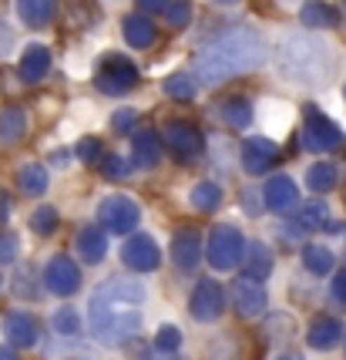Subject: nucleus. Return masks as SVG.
<instances>
[{
    "mask_svg": "<svg viewBox=\"0 0 346 360\" xmlns=\"http://www.w3.org/2000/svg\"><path fill=\"white\" fill-rule=\"evenodd\" d=\"M262 61H266V37L249 24H239V27H225L222 34H215L199 51L195 78L202 84H222L236 75L255 71Z\"/></svg>",
    "mask_w": 346,
    "mask_h": 360,
    "instance_id": "1",
    "label": "nucleus"
},
{
    "mask_svg": "<svg viewBox=\"0 0 346 360\" xmlns=\"http://www.w3.org/2000/svg\"><path fill=\"white\" fill-rule=\"evenodd\" d=\"M276 68L293 84L323 88L333 81V51L326 41H319L313 34H296V37H286L279 44Z\"/></svg>",
    "mask_w": 346,
    "mask_h": 360,
    "instance_id": "2",
    "label": "nucleus"
},
{
    "mask_svg": "<svg viewBox=\"0 0 346 360\" xmlns=\"http://www.w3.org/2000/svg\"><path fill=\"white\" fill-rule=\"evenodd\" d=\"M88 314H91V330H95V337L108 347L125 344L128 337H135V333L142 330V316L135 314V310L128 314V307H111V303H101V300L91 297Z\"/></svg>",
    "mask_w": 346,
    "mask_h": 360,
    "instance_id": "3",
    "label": "nucleus"
},
{
    "mask_svg": "<svg viewBox=\"0 0 346 360\" xmlns=\"http://www.w3.org/2000/svg\"><path fill=\"white\" fill-rule=\"evenodd\" d=\"M205 256H208V266L225 273V269H236L242 259H246V236L239 233L236 226L222 222L208 233V246H205Z\"/></svg>",
    "mask_w": 346,
    "mask_h": 360,
    "instance_id": "4",
    "label": "nucleus"
},
{
    "mask_svg": "<svg viewBox=\"0 0 346 360\" xmlns=\"http://www.w3.org/2000/svg\"><path fill=\"white\" fill-rule=\"evenodd\" d=\"M95 88L101 94H111V98H118V94H128L131 88H138V68L121 58V54H105L101 61H98V71H95Z\"/></svg>",
    "mask_w": 346,
    "mask_h": 360,
    "instance_id": "5",
    "label": "nucleus"
},
{
    "mask_svg": "<svg viewBox=\"0 0 346 360\" xmlns=\"http://www.w3.org/2000/svg\"><path fill=\"white\" fill-rule=\"evenodd\" d=\"M138 222H142V209H138L135 199H128V195H108L105 202L98 205V226H101L105 233L128 236L138 229Z\"/></svg>",
    "mask_w": 346,
    "mask_h": 360,
    "instance_id": "6",
    "label": "nucleus"
},
{
    "mask_svg": "<svg viewBox=\"0 0 346 360\" xmlns=\"http://www.w3.org/2000/svg\"><path fill=\"white\" fill-rule=\"evenodd\" d=\"M302 118H306V125H302L306 148H313V152H333V148L343 145V131H340V125L330 122V118L323 115V108L306 105V108H302Z\"/></svg>",
    "mask_w": 346,
    "mask_h": 360,
    "instance_id": "7",
    "label": "nucleus"
},
{
    "mask_svg": "<svg viewBox=\"0 0 346 360\" xmlns=\"http://www.w3.org/2000/svg\"><path fill=\"white\" fill-rule=\"evenodd\" d=\"M95 300L101 303H111V307H142L145 300H148V290H145L142 280H128V276H111L98 286Z\"/></svg>",
    "mask_w": 346,
    "mask_h": 360,
    "instance_id": "8",
    "label": "nucleus"
},
{
    "mask_svg": "<svg viewBox=\"0 0 346 360\" xmlns=\"http://www.w3.org/2000/svg\"><path fill=\"white\" fill-rule=\"evenodd\" d=\"M189 310L195 320H219L225 314V290H222L215 280H199L195 290H192V300H189Z\"/></svg>",
    "mask_w": 346,
    "mask_h": 360,
    "instance_id": "9",
    "label": "nucleus"
},
{
    "mask_svg": "<svg viewBox=\"0 0 346 360\" xmlns=\"http://www.w3.org/2000/svg\"><path fill=\"white\" fill-rule=\"evenodd\" d=\"M44 286L54 297H74L81 290V269L74 266L71 256H54L44 266Z\"/></svg>",
    "mask_w": 346,
    "mask_h": 360,
    "instance_id": "10",
    "label": "nucleus"
},
{
    "mask_svg": "<svg viewBox=\"0 0 346 360\" xmlns=\"http://www.w3.org/2000/svg\"><path fill=\"white\" fill-rule=\"evenodd\" d=\"M121 263L135 273H152L161 263V250L152 236H128V243L121 246Z\"/></svg>",
    "mask_w": 346,
    "mask_h": 360,
    "instance_id": "11",
    "label": "nucleus"
},
{
    "mask_svg": "<svg viewBox=\"0 0 346 360\" xmlns=\"http://www.w3.org/2000/svg\"><path fill=\"white\" fill-rule=\"evenodd\" d=\"M279 162V145L272 139H249L242 145V169L249 175H262Z\"/></svg>",
    "mask_w": 346,
    "mask_h": 360,
    "instance_id": "12",
    "label": "nucleus"
},
{
    "mask_svg": "<svg viewBox=\"0 0 346 360\" xmlns=\"http://www.w3.org/2000/svg\"><path fill=\"white\" fill-rule=\"evenodd\" d=\"M232 300H236V310L242 316H259V314H266L269 293L262 283L249 280V276H239V280L232 283Z\"/></svg>",
    "mask_w": 346,
    "mask_h": 360,
    "instance_id": "13",
    "label": "nucleus"
},
{
    "mask_svg": "<svg viewBox=\"0 0 346 360\" xmlns=\"http://www.w3.org/2000/svg\"><path fill=\"white\" fill-rule=\"evenodd\" d=\"M202 233L199 229H192V226H185V229H178V233L172 236V259L178 269H195L199 266V259H202Z\"/></svg>",
    "mask_w": 346,
    "mask_h": 360,
    "instance_id": "14",
    "label": "nucleus"
},
{
    "mask_svg": "<svg viewBox=\"0 0 346 360\" xmlns=\"http://www.w3.org/2000/svg\"><path fill=\"white\" fill-rule=\"evenodd\" d=\"M262 202H266V209H272V212L286 216L289 209H296V205H299L296 182H293L289 175H272V179L266 182V188H262Z\"/></svg>",
    "mask_w": 346,
    "mask_h": 360,
    "instance_id": "15",
    "label": "nucleus"
},
{
    "mask_svg": "<svg viewBox=\"0 0 346 360\" xmlns=\"http://www.w3.org/2000/svg\"><path fill=\"white\" fill-rule=\"evenodd\" d=\"M165 145H168L178 158H195L202 152V135H199V128L189 125V122H168V125H165Z\"/></svg>",
    "mask_w": 346,
    "mask_h": 360,
    "instance_id": "16",
    "label": "nucleus"
},
{
    "mask_svg": "<svg viewBox=\"0 0 346 360\" xmlns=\"http://www.w3.org/2000/svg\"><path fill=\"white\" fill-rule=\"evenodd\" d=\"M4 337L7 344L24 350V347H34L37 344V320H34L27 310H11L4 314Z\"/></svg>",
    "mask_w": 346,
    "mask_h": 360,
    "instance_id": "17",
    "label": "nucleus"
},
{
    "mask_svg": "<svg viewBox=\"0 0 346 360\" xmlns=\"http://www.w3.org/2000/svg\"><path fill=\"white\" fill-rule=\"evenodd\" d=\"M17 7V17L27 24V27H48L58 20V11H61V4L58 0H14Z\"/></svg>",
    "mask_w": 346,
    "mask_h": 360,
    "instance_id": "18",
    "label": "nucleus"
},
{
    "mask_svg": "<svg viewBox=\"0 0 346 360\" xmlns=\"http://www.w3.org/2000/svg\"><path fill=\"white\" fill-rule=\"evenodd\" d=\"M20 78L27 81V84H37V81L48 78L51 71V51L44 44H31L24 47V54H20Z\"/></svg>",
    "mask_w": 346,
    "mask_h": 360,
    "instance_id": "19",
    "label": "nucleus"
},
{
    "mask_svg": "<svg viewBox=\"0 0 346 360\" xmlns=\"http://www.w3.org/2000/svg\"><path fill=\"white\" fill-rule=\"evenodd\" d=\"M343 340V323L336 316H316L310 323V333H306V344L313 350H333V347Z\"/></svg>",
    "mask_w": 346,
    "mask_h": 360,
    "instance_id": "20",
    "label": "nucleus"
},
{
    "mask_svg": "<svg viewBox=\"0 0 346 360\" xmlns=\"http://www.w3.org/2000/svg\"><path fill=\"white\" fill-rule=\"evenodd\" d=\"M131 162H135L138 169H155L158 162H161V135H155V131H138V135L131 139Z\"/></svg>",
    "mask_w": 346,
    "mask_h": 360,
    "instance_id": "21",
    "label": "nucleus"
},
{
    "mask_svg": "<svg viewBox=\"0 0 346 360\" xmlns=\"http://www.w3.org/2000/svg\"><path fill=\"white\" fill-rule=\"evenodd\" d=\"M121 34H125L128 47H138V51L152 47L155 44V37H158L155 24H152L145 14H128L125 20H121Z\"/></svg>",
    "mask_w": 346,
    "mask_h": 360,
    "instance_id": "22",
    "label": "nucleus"
},
{
    "mask_svg": "<svg viewBox=\"0 0 346 360\" xmlns=\"http://www.w3.org/2000/svg\"><path fill=\"white\" fill-rule=\"evenodd\" d=\"M78 252L84 263H101L108 256V236L101 233V226H84L78 233Z\"/></svg>",
    "mask_w": 346,
    "mask_h": 360,
    "instance_id": "23",
    "label": "nucleus"
},
{
    "mask_svg": "<svg viewBox=\"0 0 346 360\" xmlns=\"http://www.w3.org/2000/svg\"><path fill=\"white\" fill-rule=\"evenodd\" d=\"M272 266H276V259H272L269 246H262V243H246V276H249V280L266 283Z\"/></svg>",
    "mask_w": 346,
    "mask_h": 360,
    "instance_id": "24",
    "label": "nucleus"
},
{
    "mask_svg": "<svg viewBox=\"0 0 346 360\" xmlns=\"http://www.w3.org/2000/svg\"><path fill=\"white\" fill-rule=\"evenodd\" d=\"M299 20L310 27V31H330L340 24V14L333 11L330 4H319V0H310V4H302V11H299Z\"/></svg>",
    "mask_w": 346,
    "mask_h": 360,
    "instance_id": "25",
    "label": "nucleus"
},
{
    "mask_svg": "<svg viewBox=\"0 0 346 360\" xmlns=\"http://www.w3.org/2000/svg\"><path fill=\"white\" fill-rule=\"evenodd\" d=\"M24 135H27V115L20 108L0 111V145H17Z\"/></svg>",
    "mask_w": 346,
    "mask_h": 360,
    "instance_id": "26",
    "label": "nucleus"
},
{
    "mask_svg": "<svg viewBox=\"0 0 346 360\" xmlns=\"http://www.w3.org/2000/svg\"><path fill=\"white\" fill-rule=\"evenodd\" d=\"M17 186H20V192L24 195H44L48 192V169L44 165H37V162H27L20 172H17Z\"/></svg>",
    "mask_w": 346,
    "mask_h": 360,
    "instance_id": "27",
    "label": "nucleus"
},
{
    "mask_svg": "<svg viewBox=\"0 0 346 360\" xmlns=\"http://www.w3.org/2000/svg\"><path fill=\"white\" fill-rule=\"evenodd\" d=\"M302 266L313 276H326V273H333V252L319 243H310V246H302Z\"/></svg>",
    "mask_w": 346,
    "mask_h": 360,
    "instance_id": "28",
    "label": "nucleus"
},
{
    "mask_svg": "<svg viewBox=\"0 0 346 360\" xmlns=\"http://www.w3.org/2000/svg\"><path fill=\"white\" fill-rule=\"evenodd\" d=\"M336 182H340V172H336L333 162H316L313 169L306 172V186L313 188V192H333Z\"/></svg>",
    "mask_w": 346,
    "mask_h": 360,
    "instance_id": "29",
    "label": "nucleus"
},
{
    "mask_svg": "<svg viewBox=\"0 0 346 360\" xmlns=\"http://www.w3.org/2000/svg\"><path fill=\"white\" fill-rule=\"evenodd\" d=\"M222 118L232 128H249L252 125V105L246 98H225L222 101Z\"/></svg>",
    "mask_w": 346,
    "mask_h": 360,
    "instance_id": "30",
    "label": "nucleus"
},
{
    "mask_svg": "<svg viewBox=\"0 0 346 360\" xmlns=\"http://www.w3.org/2000/svg\"><path fill=\"white\" fill-rule=\"evenodd\" d=\"M192 205L199 212H215L222 205V188L215 182H199V186L192 188Z\"/></svg>",
    "mask_w": 346,
    "mask_h": 360,
    "instance_id": "31",
    "label": "nucleus"
},
{
    "mask_svg": "<svg viewBox=\"0 0 346 360\" xmlns=\"http://www.w3.org/2000/svg\"><path fill=\"white\" fill-rule=\"evenodd\" d=\"M326 219H330V209H326V202L313 199V202H306L302 209H299L296 226H299V229H319V226H326Z\"/></svg>",
    "mask_w": 346,
    "mask_h": 360,
    "instance_id": "32",
    "label": "nucleus"
},
{
    "mask_svg": "<svg viewBox=\"0 0 346 360\" xmlns=\"http://www.w3.org/2000/svg\"><path fill=\"white\" fill-rule=\"evenodd\" d=\"M195 91H199V84H195V78L185 75V71H178V75H172V78L165 81V94L175 98V101H192Z\"/></svg>",
    "mask_w": 346,
    "mask_h": 360,
    "instance_id": "33",
    "label": "nucleus"
},
{
    "mask_svg": "<svg viewBox=\"0 0 346 360\" xmlns=\"http://www.w3.org/2000/svg\"><path fill=\"white\" fill-rule=\"evenodd\" d=\"M58 226H61V216H58L54 205H41V209L31 216V229L37 236H54L58 233Z\"/></svg>",
    "mask_w": 346,
    "mask_h": 360,
    "instance_id": "34",
    "label": "nucleus"
},
{
    "mask_svg": "<svg viewBox=\"0 0 346 360\" xmlns=\"http://www.w3.org/2000/svg\"><path fill=\"white\" fill-rule=\"evenodd\" d=\"M51 327L58 330L61 337H78V333H81V316H78V310H74V307H61L58 314L51 316Z\"/></svg>",
    "mask_w": 346,
    "mask_h": 360,
    "instance_id": "35",
    "label": "nucleus"
},
{
    "mask_svg": "<svg viewBox=\"0 0 346 360\" xmlns=\"http://www.w3.org/2000/svg\"><path fill=\"white\" fill-rule=\"evenodd\" d=\"M98 169H101V175H108V179H128L131 175V165L121 155H105L98 162Z\"/></svg>",
    "mask_w": 346,
    "mask_h": 360,
    "instance_id": "36",
    "label": "nucleus"
},
{
    "mask_svg": "<svg viewBox=\"0 0 346 360\" xmlns=\"http://www.w3.org/2000/svg\"><path fill=\"white\" fill-rule=\"evenodd\" d=\"M155 347L158 350H172V354H178V350H182V330L172 327V323H165V327L155 333Z\"/></svg>",
    "mask_w": 346,
    "mask_h": 360,
    "instance_id": "37",
    "label": "nucleus"
},
{
    "mask_svg": "<svg viewBox=\"0 0 346 360\" xmlns=\"http://www.w3.org/2000/svg\"><path fill=\"white\" fill-rule=\"evenodd\" d=\"M74 155H78L84 165H98V162L105 158V152H101V139H81L78 148H74Z\"/></svg>",
    "mask_w": 346,
    "mask_h": 360,
    "instance_id": "38",
    "label": "nucleus"
},
{
    "mask_svg": "<svg viewBox=\"0 0 346 360\" xmlns=\"http://www.w3.org/2000/svg\"><path fill=\"white\" fill-rule=\"evenodd\" d=\"M165 14H168V24H172V27H189V20H192V0H172Z\"/></svg>",
    "mask_w": 346,
    "mask_h": 360,
    "instance_id": "39",
    "label": "nucleus"
},
{
    "mask_svg": "<svg viewBox=\"0 0 346 360\" xmlns=\"http://www.w3.org/2000/svg\"><path fill=\"white\" fill-rule=\"evenodd\" d=\"M266 327H269V340H286V337H293V316L276 314L266 320Z\"/></svg>",
    "mask_w": 346,
    "mask_h": 360,
    "instance_id": "40",
    "label": "nucleus"
},
{
    "mask_svg": "<svg viewBox=\"0 0 346 360\" xmlns=\"http://www.w3.org/2000/svg\"><path fill=\"white\" fill-rule=\"evenodd\" d=\"M20 256V239L14 233H0V263H14Z\"/></svg>",
    "mask_w": 346,
    "mask_h": 360,
    "instance_id": "41",
    "label": "nucleus"
},
{
    "mask_svg": "<svg viewBox=\"0 0 346 360\" xmlns=\"http://www.w3.org/2000/svg\"><path fill=\"white\" fill-rule=\"evenodd\" d=\"M135 125H138V111L135 108H118L114 118H111V128H114V131H131Z\"/></svg>",
    "mask_w": 346,
    "mask_h": 360,
    "instance_id": "42",
    "label": "nucleus"
},
{
    "mask_svg": "<svg viewBox=\"0 0 346 360\" xmlns=\"http://www.w3.org/2000/svg\"><path fill=\"white\" fill-rule=\"evenodd\" d=\"M14 293L20 300H34L37 297V290L31 286V273L27 269H17V276H14Z\"/></svg>",
    "mask_w": 346,
    "mask_h": 360,
    "instance_id": "43",
    "label": "nucleus"
},
{
    "mask_svg": "<svg viewBox=\"0 0 346 360\" xmlns=\"http://www.w3.org/2000/svg\"><path fill=\"white\" fill-rule=\"evenodd\" d=\"M14 31H11V24L0 17V58H11V51H14Z\"/></svg>",
    "mask_w": 346,
    "mask_h": 360,
    "instance_id": "44",
    "label": "nucleus"
},
{
    "mask_svg": "<svg viewBox=\"0 0 346 360\" xmlns=\"http://www.w3.org/2000/svg\"><path fill=\"white\" fill-rule=\"evenodd\" d=\"M330 293H333V300H336L340 307H346V273H336V276H333Z\"/></svg>",
    "mask_w": 346,
    "mask_h": 360,
    "instance_id": "45",
    "label": "nucleus"
},
{
    "mask_svg": "<svg viewBox=\"0 0 346 360\" xmlns=\"http://www.w3.org/2000/svg\"><path fill=\"white\" fill-rule=\"evenodd\" d=\"M145 360H182V354H172V350H158V347H152V350L145 354Z\"/></svg>",
    "mask_w": 346,
    "mask_h": 360,
    "instance_id": "46",
    "label": "nucleus"
},
{
    "mask_svg": "<svg viewBox=\"0 0 346 360\" xmlns=\"http://www.w3.org/2000/svg\"><path fill=\"white\" fill-rule=\"evenodd\" d=\"M138 4H142V11H155V14H165L172 0H138Z\"/></svg>",
    "mask_w": 346,
    "mask_h": 360,
    "instance_id": "47",
    "label": "nucleus"
},
{
    "mask_svg": "<svg viewBox=\"0 0 346 360\" xmlns=\"http://www.w3.org/2000/svg\"><path fill=\"white\" fill-rule=\"evenodd\" d=\"M51 162H54L58 169H64V165L71 162V155H67V152H54V155H51Z\"/></svg>",
    "mask_w": 346,
    "mask_h": 360,
    "instance_id": "48",
    "label": "nucleus"
},
{
    "mask_svg": "<svg viewBox=\"0 0 346 360\" xmlns=\"http://www.w3.org/2000/svg\"><path fill=\"white\" fill-rule=\"evenodd\" d=\"M0 360H20L14 354V347H0Z\"/></svg>",
    "mask_w": 346,
    "mask_h": 360,
    "instance_id": "49",
    "label": "nucleus"
},
{
    "mask_svg": "<svg viewBox=\"0 0 346 360\" xmlns=\"http://www.w3.org/2000/svg\"><path fill=\"white\" fill-rule=\"evenodd\" d=\"M279 360H302V357H299V354H283Z\"/></svg>",
    "mask_w": 346,
    "mask_h": 360,
    "instance_id": "50",
    "label": "nucleus"
},
{
    "mask_svg": "<svg viewBox=\"0 0 346 360\" xmlns=\"http://www.w3.org/2000/svg\"><path fill=\"white\" fill-rule=\"evenodd\" d=\"M215 4H222V7H232V4H239V0H215Z\"/></svg>",
    "mask_w": 346,
    "mask_h": 360,
    "instance_id": "51",
    "label": "nucleus"
},
{
    "mask_svg": "<svg viewBox=\"0 0 346 360\" xmlns=\"http://www.w3.org/2000/svg\"><path fill=\"white\" fill-rule=\"evenodd\" d=\"M0 286H4V273H0Z\"/></svg>",
    "mask_w": 346,
    "mask_h": 360,
    "instance_id": "52",
    "label": "nucleus"
},
{
    "mask_svg": "<svg viewBox=\"0 0 346 360\" xmlns=\"http://www.w3.org/2000/svg\"><path fill=\"white\" fill-rule=\"evenodd\" d=\"M343 4H346V0H343Z\"/></svg>",
    "mask_w": 346,
    "mask_h": 360,
    "instance_id": "53",
    "label": "nucleus"
}]
</instances>
